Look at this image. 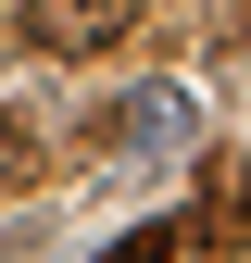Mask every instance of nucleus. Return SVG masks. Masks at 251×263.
<instances>
[{"label": "nucleus", "mask_w": 251, "mask_h": 263, "mask_svg": "<svg viewBox=\"0 0 251 263\" xmlns=\"http://www.w3.org/2000/svg\"><path fill=\"white\" fill-rule=\"evenodd\" d=\"M13 38L38 50V63H101V50L138 38V0H25Z\"/></svg>", "instance_id": "1"}, {"label": "nucleus", "mask_w": 251, "mask_h": 263, "mask_svg": "<svg viewBox=\"0 0 251 263\" xmlns=\"http://www.w3.org/2000/svg\"><path fill=\"white\" fill-rule=\"evenodd\" d=\"M188 138H201V101H188V88H126V101L88 125V151H113V163H164Z\"/></svg>", "instance_id": "2"}, {"label": "nucleus", "mask_w": 251, "mask_h": 263, "mask_svg": "<svg viewBox=\"0 0 251 263\" xmlns=\"http://www.w3.org/2000/svg\"><path fill=\"white\" fill-rule=\"evenodd\" d=\"M188 238H201V251H239V238H251V163H239V151L201 163V213H188Z\"/></svg>", "instance_id": "3"}, {"label": "nucleus", "mask_w": 251, "mask_h": 263, "mask_svg": "<svg viewBox=\"0 0 251 263\" xmlns=\"http://www.w3.org/2000/svg\"><path fill=\"white\" fill-rule=\"evenodd\" d=\"M176 251H188V226H176V213H164V226H126V238H113V251H101V263H176Z\"/></svg>", "instance_id": "4"}, {"label": "nucleus", "mask_w": 251, "mask_h": 263, "mask_svg": "<svg viewBox=\"0 0 251 263\" xmlns=\"http://www.w3.org/2000/svg\"><path fill=\"white\" fill-rule=\"evenodd\" d=\"M25 188H38V138L0 113V201H25Z\"/></svg>", "instance_id": "5"}]
</instances>
